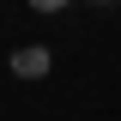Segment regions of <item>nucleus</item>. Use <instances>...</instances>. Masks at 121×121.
<instances>
[{
    "label": "nucleus",
    "instance_id": "1",
    "mask_svg": "<svg viewBox=\"0 0 121 121\" xmlns=\"http://www.w3.org/2000/svg\"><path fill=\"white\" fill-rule=\"evenodd\" d=\"M48 67H55V55H48L43 43H24V48H12V73H18V79H43Z\"/></svg>",
    "mask_w": 121,
    "mask_h": 121
},
{
    "label": "nucleus",
    "instance_id": "2",
    "mask_svg": "<svg viewBox=\"0 0 121 121\" xmlns=\"http://www.w3.org/2000/svg\"><path fill=\"white\" fill-rule=\"evenodd\" d=\"M73 0H30V12H67Z\"/></svg>",
    "mask_w": 121,
    "mask_h": 121
},
{
    "label": "nucleus",
    "instance_id": "3",
    "mask_svg": "<svg viewBox=\"0 0 121 121\" xmlns=\"http://www.w3.org/2000/svg\"><path fill=\"white\" fill-rule=\"evenodd\" d=\"M91 6H121V0H91Z\"/></svg>",
    "mask_w": 121,
    "mask_h": 121
}]
</instances>
